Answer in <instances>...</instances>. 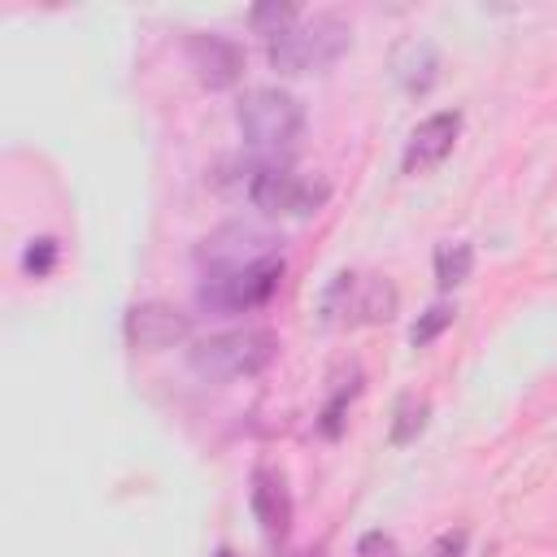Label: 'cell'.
Here are the masks:
<instances>
[{"label":"cell","instance_id":"6da1fadb","mask_svg":"<svg viewBox=\"0 0 557 557\" xmlns=\"http://www.w3.org/2000/svg\"><path fill=\"white\" fill-rule=\"evenodd\" d=\"M344 48H348V26L335 13H313V17H300L292 30H283L278 39H270L265 52L278 74H313L335 65Z\"/></svg>","mask_w":557,"mask_h":557},{"label":"cell","instance_id":"7a4b0ae2","mask_svg":"<svg viewBox=\"0 0 557 557\" xmlns=\"http://www.w3.org/2000/svg\"><path fill=\"white\" fill-rule=\"evenodd\" d=\"M239 131L257 152L287 157L305 135V109L278 87H252L239 100Z\"/></svg>","mask_w":557,"mask_h":557},{"label":"cell","instance_id":"3957f363","mask_svg":"<svg viewBox=\"0 0 557 557\" xmlns=\"http://www.w3.org/2000/svg\"><path fill=\"white\" fill-rule=\"evenodd\" d=\"M278 339L270 331H257V326H244V331H222V335H209L200 339L187 361L200 379L209 383H226V379H248V374H261L274 357Z\"/></svg>","mask_w":557,"mask_h":557},{"label":"cell","instance_id":"277c9868","mask_svg":"<svg viewBox=\"0 0 557 557\" xmlns=\"http://www.w3.org/2000/svg\"><path fill=\"white\" fill-rule=\"evenodd\" d=\"M248 200L270 218H309L326 200V183L300 178L296 170L270 161L248 178Z\"/></svg>","mask_w":557,"mask_h":557},{"label":"cell","instance_id":"5b68a950","mask_svg":"<svg viewBox=\"0 0 557 557\" xmlns=\"http://www.w3.org/2000/svg\"><path fill=\"white\" fill-rule=\"evenodd\" d=\"M283 278V257H270L261 265L248 270H231V274H205L200 283V305L218 309V313H244V309H261Z\"/></svg>","mask_w":557,"mask_h":557},{"label":"cell","instance_id":"8992f818","mask_svg":"<svg viewBox=\"0 0 557 557\" xmlns=\"http://www.w3.org/2000/svg\"><path fill=\"white\" fill-rule=\"evenodd\" d=\"M278 257V239L252 222H231L222 231H213L200 248V265L205 274H231V270H248Z\"/></svg>","mask_w":557,"mask_h":557},{"label":"cell","instance_id":"52a82bcc","mask_svg":"<svg viewBox=\"0 0 557 557\" xmlns=\"http://www.w3.org/2000/svg\"><path fill=\"white\" fill-rule=\"evenodd\" d=\"M191 335V318L174 305H161V300H144V305H131L126 313V339L131 348H144V352H157V348H174Z\"/></svg>","mask_w":557,"mask_h":557},{"label":"cell","instance_id":"ba28073f","mask_svg":"<svg viewBox=\"0 0 557 557\" xmlns=\"http://www.w3.org/2000/svg\"><path fill=\"white\" fill-rule=\"evenodd\" d=\"M457 131H461V113H457V109H440V113L422 117V122L413 126L409 144H405V157H400L405 174H426V170H435V165L453 152Z\"/></svg>","mask_w":557,"mask_h":557},{"label":"cell","instance_id":"9c48e42d","mask_svg":"<svg viewBox=\"0 0 557 557\" xmlns=\"http://www.w3.org/2000/svg\"><path fill=\"white\" fill-rule=\"evenodd\" d=\"M187 61H191V70L205 87H231L244 74L239 44H231L222 35H191L187 39Z\"/></svg>","mask_w":557,"mask_h":557},{"label":"cell","instance_id":"30bf717a","mask_svg":"<svg viewBox=\"0 0 557 557\" xmlns=\"http://www.w3.org/2000/svg\"><path fill=\"white\" fill-rule=\"evenodd\" d=\"M252 513H257V522L270 540H283L292 531V496H287L283 474L270 470V466L252 470Z\"/></svg>","mask_w":557,"mask_h":557},{"label":"cell","instance_id":"8fae6325","mask_svg":"<svg viewBox=\"0 0 557 557\" xmlns=\"http://www.w3.org/2000/svg\"><path fill=\"white\" fill-rule=\"evenodd\" d=\"M392 70H396V78H400V87H405L409 96H422V91L435 83L440 57H435V48H431L426 39H409V44L396 48Z\"/></svg>","mask_w":557,"mask_h":557},{"label":"cell","instance_id":"7c38bea8","mask_svg":"<svg viewBox=\"0 0 557 557\" xmlns=\"http://www.w3.org/2000/svg\"><path fill=\"white\" fill-rule=\"evenodd\" d=\"M352 322H387L396 313V287L387 278H366L361 292L348 300Z\"/></svg>","mask_w":557,"mask_h":557},{"label":"cell","instance_id":"4fadbf2b","mask_svg":"<svg viewBox=\"0 0 557 557\" xmlns=\"http://www.w3.org/2000/svg\"><path fill=\"white\" fill-rule=\"evenodd\" d=\"M470 270H474V248L466 239L435 248V283L440 287H461L470 278Z\"/></svg>","mask_w":557,"mask_h":557},{"label":"cell","instance_id":"5bb4252c","mask_svg":"<svg viewBox=\"0 0 557 557\" xmlns=\"http://www.w3.org/2000/svg\"><path fill=\"white\" fill-rule=\"evenodd\" d=\"M248 22H252V30H257V35L278 39L283 30H292V26L300 22V9H296V4H278V0H270V4H252Z\"/></svg>","mask_w":557,"mask_h":557},{"label":"cell","instance_id":"9a60e30c","mask_svg":"<svg viewBox=\"0 0 557 557\" xmlns=\"http://www.w3.org/2000/svg\"><path fill=\"white\" fill-rule=\"evenodd\" d=\"M453 318H457V305H431V309L409 326V344H413V348H426L444 326H453Z\"/></svg>","mask_w":557,"mask_h":557},{"label":"cell","instance_id":"2e32d148","mask_svg":"<svg viewBox=\"0 0 557 557\" xmlns=\"http://www.w3.org/2000/svg\"><path fill=\"white\" fill-rule=\"evenodd\" d=\"M426 426V400H418V396H405L400 405H396V422H392V444H409L418 431Z\"/></svg>","mask_w":557,"mask_h":557},{"label":"cell","instance_id":"e0dca14e","mask_svg":"<svg viewBox=\"0 0 557 557\" xmlns=\"http://www.w3.org/2000/svg\"><path fill=\"white\" fill-rule=\"evenodd\" d=\"M57 261V239H30V248L22 252V270L26 274H48Z\"/></svg>","mask_w":557,"mask_h":557},{"label":"cell","instance_id":"ac0fdd59","mask_svg":"<svg viewBox=\"0 0 557 557\" xmlns=\"http://www.w3.org/2000/svg\"><path fill=\"white\" fill-rule=\"evenodd\" d=\"M357 553L361 557H396V540L383 535V531H366L361 544H357Z\"/></svg>","mask_w":557,"mask_h":557},{"label":"cell","instance_id":"d6986e66","mask_svg":"<svg viewBox=\"0 0 557 557\" xmlns=\"http://www.w3.org/2000/svg\"><path fill=\"white\" fill-rule=\"evenodd\" d=\"M461 548H466V531H448V535L431 548V557H461Z\"/></svg>","mask_w":557,"mask_h":557}]
</instances>
